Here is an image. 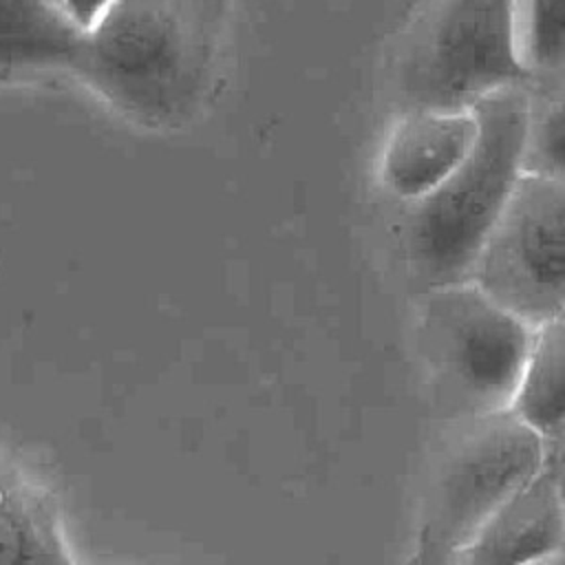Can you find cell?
Returning a JSON list of instances; mask_svg holds the SVG:
<instances>
[{"label":"cell","mask_w":565,"mask_h":565,"mask_svg":"<svg viewBox=\"0 0 565 565\" xmlns=\"http://www.w3.org/2000/svg\"><path fill=\"white\" fill-rule=\"evenodd\" d=\"M530 565H565V543L558 545L556 550H552L550 554L541 556L539 561L530 563Z\"/></svg>","instance_id":"cell-16"},{"label":"cell","mask_w":565,"mask_h":565,"mask_svg":"<svg viewBox=\"0 0 565 565\" xmlns=\"http://www.w3.org/2000/svg\"><path fill=\"white\" fill-rule=\"evenodd\" d=\"M516 42L534 75L565 64V0H516Z\"/></svg>","instance_id":"cell-13"},{"label":"cell","mask_w":565,"mask_h":565,"mask_svg":"<svg viewBox=\"0 0 565 565\" xmlns=\"http://www.w3.org/2000/svg\"><path fill=\"white\" fill-rule=\"evenodd\" d=\"M402 110L475 108L488 95L525 86L516 0H428L395 60Z\"/></svg>","instance_id":"cell-5"},{"label":"cell","mask_w":565,"mask_h":565,"mask_svg":"<svg viewBox=\"0 0 565 565\" xmlns=\"http://www.w3.org/2000/svg\"><path fill=\"white\" fill-rule=\"evenodd\" d=\"M470 282L534 329L565 316V179L521 174Z\"/></svg>","instance_id":"cell-6"},{"label":"cell","mask_w":565,"mask_h":565,"mask_svg":"<svg viewBox=\"0 0 565 565\" xmlns=\"http://www.w3.org/2000/svg\"><path fill=\"white\" fill-rule=\"evenodd\" d=\"M77 26L88 31L113 0H53Z\"/></svg>","instance_id":"cell-15"},{"label":"cell","mask_w":565,"mask_h":565,"mask_svg":"<svg viewBox=\"0 0 565 565\" xmlns=\"http://www.w3.org/2000/svg\"><path fill=\"white\" fill-rule=\"evenodd\" d=\"M0 565H73L53 501L0 459Z\"/></svg>","instance_id":"cell-10"},{"label":"cell","mask_w":565,"mask_h":565,"mask_svg":"<svg viewBox=\"0 0 565 565\" xmlns=\"http://www.w3.org/2000/svg\"><path fill=\"white\" fill-rule=\"evenodd\" d=\"M541 470L543 439L510 408L441 422L424 479V563H452L488 516Z\"/></svg>","instance_id":"cell-4"},{"label":"cell","mask_w":565,"mask_h":565,"mask_svg":"<svg viewBox=\"0 0 565 565\" xmlns=\"http://www.w3.org/2000/svg\"><path fill=\"white\" fill-rule=\"evenodd\" d=\"M84 33L53 0H0V79L26 71H73Z\"/></svg>","instance_id":"cell-9"},{"label":"cell","mask_w":565,"mask_h":565,"mask_svg":"<svg viewBox=\"0 0 565 565\" xmlns=\"http://www.w3.org/2000/svg\"><path fill=\"white\" fill-rule=\"evenodd\" d=\"M543 472L550 477L565 508V422L543 437Z\"/></svg>","instance_id":"cell-14"},{"label":"cell","mask_w":565,"mask_h":565,"mask_svg":"<svg viewBox=\"0 0 565 565\" xmlns=\"http://www.w3.org/2000/svg\"><path fill=\"white\" fill-rule=\"evenodd\" d=\"M415 335L441 422L512 406L534 327L475 282L426 289L417 307Z\"/></svg>","instance_id":"cell-3"},{"label":"cell","mask_w":565,"mask_h":565,"mask_svg":"<svg viewBox=\"0 0 565 565\" xmlns=\"http://www.w3.org/2000/svg\"><path fill=\"white\" fill-rule=\"evenodd\" d=\"M523 90V174L565 179V64L534 73Z\"/></svg>","instance_id":"cell-12"},{"label":"cell","mask_w":565,"mask_h":565,"mask_svg":"<svg viewBox=\"0 0 565 565\" xmlns=\"http://www.w3.org/2000/svg\"><path fill=\"white\" fill-rule=\"evenodd\" d=\"M230 0H113L73 66L113 108L150 128L188 121L212 88Z\"/></svg>","instance_id":"cell-1"},{"label":"cell","mask_w":565,"mask_h":565,"mask_svg":"<svg viewBox=\"0 0 565 565\" xmlns=\"http://www.w3.org/2000/svg\"><path fill=\"white\" fill-rule=\"evenodd\" d=\"M479 137L466 161L402 214V249L426 289L470 282L472 269L523 174L525 90L488 95L475 106Z\"/></svg>","instance_id":"cell-2"},{"label":"cell","mask_w":565,"mask_h":565,"mask_svg":"<svg viewBox=\"0 0 565 565\" xmlns=\"http://www.w3.org/2000/svg\"><path fill=\"white\" fill-rule=\"evenodd\" d=\"M448 565H457V563H448Z\"/></svg>","instance_id":"cell-17"},{"label":"cell","mask_w":565,"mask_h":565,"mask_svg":"<svg viewBox=\"0 0 565 565\" xmlns=\"http://www.w3.org/2000/svg\"><path fill=\"white\" fill-rule=\"evenodd\" d=\"M563 543L565 508L541 470L488 516L452 563L530 565Z\"/></svg>","instance_id":"cell-8"},{"label":"cell","mask_w":565,"mask_h":565,"mask_svg":"<svg viewBox=\"0 0 565 565\" xmlns=\"http://www.w3.org/2000/svg\"><path fill=\"white\" fill-rule=\"evenodd\" d=\"M479 137L475 108L402 110L380 154V181L404 205L437 190L472 152Z\"/></svg>","instance_id":"cell-7"},{"label":"cell","mask_w":565,"mask_h":565,"mask_svg":"<svg viewBox=\"0 0 565 565\" xmlns=\"http://www.w3.org/2000/svg\"><path fill=\"white\" fill-rule=\"evenodd\" d=\"M510 411L541 437L565 422V316L534 329Z\"/></svg>","instance_id":"cell-11"}]
</instances>
